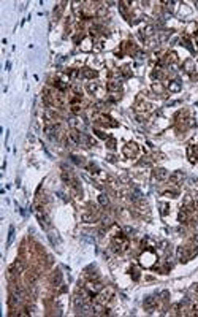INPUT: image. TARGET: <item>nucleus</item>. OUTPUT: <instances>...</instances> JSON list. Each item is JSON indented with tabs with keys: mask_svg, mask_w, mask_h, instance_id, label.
<instances>
[{
	"mask_svg": "<svg viewBox=\"0 0 198 317\" xmlns=\"http://www.w3.org/2000/svg\"><path fill=\"white\" fill-rule=\"evenodd\" d=\"M138 152H139V147H138L136 144H133V143H130V144H127V146L124 147V154H125L127 157H135Z\"/></svg>",
	"mask_w": 198,
	"mask_h": 317,
	"instance_id": "f03ea898",
	"label": "nucleus"
},
{
	"mask_svg": "<svg viewBox=\"0 0 198 317\" xmlns=\"http://www.w3.org/2000/svg\"><path fill=\"white\" fill-rule=\"evenodd\" d=\"M127 246H128V241L124 236H117V238H114V241H112V249H114L116 252H122V250H125Z\"/></svg>",
	"mask_w": 198,
	"mask_h": 317,
	"instance_id": "f257e3e1",
	"label": "nucleus"
},
{
	"mask_svg": "<svg viewBox=\"0 0 198 317\" xmlns=\"http://www.w3.org/2000/svg\"><path fill=\"white\" fill-rule=\"evenodd\" d=\"M168 89H169V90H173V92H177L179 89H181V86H179V84H176V81H173L171 84L168 86Z\"/></svg>",
	"mask_w": 198,
	"mask_h": 317,
	"instance_id": "0eeeda50",
	"label": "nucleus"
},
{
	"mask_svg": "<svg viewBox=\"0 0 198 317\" xmlns=\"http://www.w3.org/2000/svg\"><path fill=\"white\" fill-rule=\"evenodd\" d=\"M195 241H196V243H198V235H196V236H195Z\"/></svg>",
	"mask_w": 198,
	"mask_h": 317,
	"instance_id": "9d476101",
	"label": "nucleus"
},
{
	"mask_svg": "<svg viewBox=\"0 0 198 317\" xmlns=\"http://www.w3.org/2000/svg\"><path fill=\"white\" fill-rule=\"evenodd\" d=\"M108 89H109V90H119V89H120V84H119V82H116V81H111L109 84H108Z\"/></svg>",
	"mask_w": 198,
	"mask_h": 317,
	"instance_id": "423d86ee",
	"label": "nucleus"
},
{
	"mask_svg": "<svg viewBox=\"0 0 198 317\" xmlns=\"http://www.w3.org/2000/svg\"><path fill=\"white\" fill-rule=\"evenodd\" d=\"M98 201L103 204V206H108V203H109L108 198H106V195H100V197H98Z\"/></svg>",
	"mask_w": 198,
	"mask_h": 317,
	"instance_id": "6e6552de",
	"label": "nucleus"
},
{
	"mask_svg": "<svg viewBox=\"0 0 198 317\" xmlns=\"http://www.w3.org/2000/svg\"><path fill=\"white\" fill-rule=\"evenodd\" d=\"M84 76H87V78H95V76H97V71H89V70H84Z\"/></svg>",
	"mask_w": 198,
	"mask_h": 317,
	"instance_id": "1a4fd4ad",
	"label": "nucleus"
},
{
	"mask_svg": "<svg viewBox=\"0 0 198 317\" xmlns=\"http://www.w3.org/2000/svg\"><path fill=\"white\" fill-rule=\"evenodd\" d=\"M187 220H188V209H187V208H182L181 211H179V222L185 223Z\"/></svg>",
	"mask_w": 198,
	"mask_h": 317,
	"instance_id": "39448f33",
	"label": "nucleus"
},
{
	"mask_svg": "<svg viewBox=\"0 0 198 317\" xmlns=\"http://www.w3.org/2000/svg\"><path fill=\"white\" fill-rule=\"evenodd\" d=\"M154 176H155L157 179L163 181V179H166V178H168V171H166V170H163V168H160V170H155V171H154Z\"/></svg>",
	"mask_w": 198,
	"mask_h": 317,
	"instance_id": "20e7f679",
	"label": "nucleus"
},
{
	"mask_svg": "<svg viewBox=\"0 0 198 317\" xmlns=\"http://www.w3.org/2000/svg\"><path fill=\"white\" fill-rule=\"evenodd\" d=\"M51 282H52L54 287L62 285V273L59 271V269H55V271H54V274H52V277H51Z\"/></svg>",
	"mask_w": 198,
	"mask_h": 317,
	"instance_id": "7ed1b4c3",
	"label": "nucleus"
},
{
	"mask_svg": "<svg viewBox=\"0 0 198 317\" xmlns=\"http://www.w3.org/2000/svg\"><path fill=\"white\" fill-rule=\"evenodd\" d=\"M195 288H196V292H198V284H196V287H195Z\"/></svg>",
	"mask_w": 198,
	"mask_h": 317,
	"instance_id": "9b49d317",
	"label": "nucleus"
}]
</instances>
